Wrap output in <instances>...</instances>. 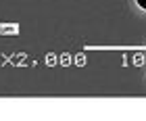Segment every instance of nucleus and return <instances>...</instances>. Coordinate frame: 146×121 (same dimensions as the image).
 <instances>
[{"label": "nucleus", "mask_w": 146, "mask_h": 121, "mask_svg": "<svg viewBox=\"0 0 146 121\" xmlns=\"http://www.w3.org/2000/svg\"><path fill=\"white\" fill-rule=\"evenodd\" d=\"M138 6H140V9H144V11H146V0H138Z\"/></svg>", "instance_id": "obj_1"}]
</instances>
